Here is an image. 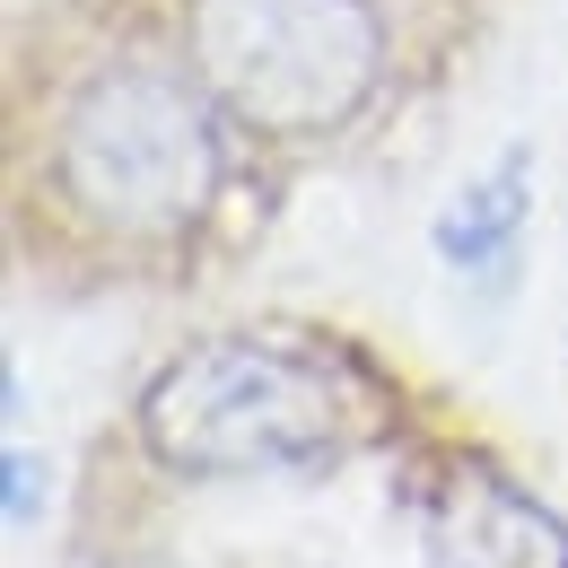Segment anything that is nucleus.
Listing matches in <instances>:
<instances>
[{
	"label": "nucleus",
	"instance_id": "obj_4",
	"mask_svg": "<svg viewBox=\"0 0 568 568\" xmlns=\"http://www.w3.org/2000/svg\"><path fill=\"white\" fill-rule=\"evenodd\" d=\"M437 542H446L455 568H568V534L542 507H525L507 481H490V473L455 481V507H446Z\"/></svg>",
	"mask_w": 568,
	"mask_h": 568
},
{
	"label": "nucleus",
	"instance_id": "obj_3",
	"mask_svg": "<svg viewBox=\"0 0 568 568\" xmlns=\"http://www.w3.org/2000/svg\"><path fill=\"white\" fill-rule=\"evenodd\" d=\"M141 437L175 473H288L333 455L342 403L315 358L281 342H202L141 394Z\"/></svg>",
	"mask_w": 568,
	"mask_h": 568
},
{
	"label": "nucleus",
	"instance_id": "obj_1",
	"mask_svg": "<svg viewBox=\"0 0 568 568\" xmlns=\"http://www.w3.org/2000/svg\"><path fill=\"white\" fill-rule=\"evenodd\" d=\"M62 193L97 219L105 236L166 245L219 193V132H211V88H184L158 62H114L71 97L62 114Z\"/></svg>",
	"mask_w": 568,
	"mask_h": 568
},
{
	"label": "nucleus",
	"instance_id": "obj_2",
	"mask_svg": "<svg viewBox=\"0 0 568 568\" xmlns=\"http://www.w3.org/2000/svg\"><path fill=\"white\" fill-rule=\"evenodd\" d=\"M193 79L254 132H342L385 79L376 0H193Z\"/></svg>",
	"mask_w": 568,
	"mask_h": 568
},
{
	"label": "nucleus",
	"instance_id": "obj_5",
	"mask_svg": "<svg viewBox=\"0 0 568 568\" xmlns=\"http://www.w3.org/2000/svg\"><path fill=\"white\" fill-rule=\"evenodd\" d=\"M516 227H525V149H507L481 184L455 193V211L437 219V245H446V263L481 272V263H498L516 245Z\"/></svg>",
	"mask_w": 568,
	"mask_h": 568
}]
</instances>
